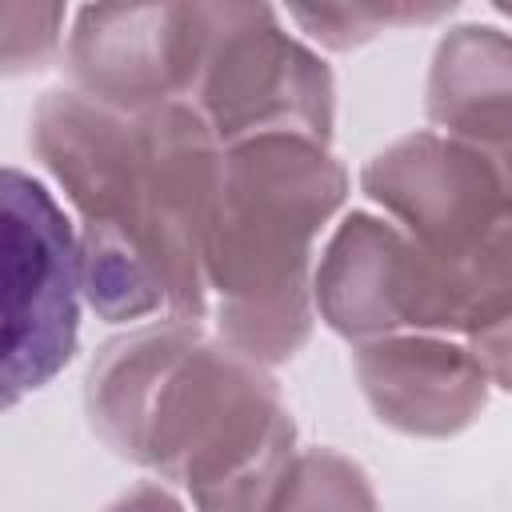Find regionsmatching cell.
<instances>
[{"instance_id":"12","label":"cell","mask_w":512,"mask_h":512,"mask_svg":"<svg viewBox=\"0 0 512 512\" xmlns=\"http://www.w3.org/2000/svg\"><path fill=\"white\" fill-rule=\"evenodd\" d=\"M268 512H380L368 472L336 448H304Z\"/></svg>"},{"instance_id":"4","label":"cell","mask_w":512,"mask_h":512,"mask_svg":"<svg viewBox=\"0 0 512 512\" xmlns=\"http://www.w3.org/2000/svg\"><path fill=\"white\" fill-rule=\"evenodd\" d=\"M184 104L224 148L280 132L328 144L336 84L328 64L284 32L276 8L200 4V52Z\"/></svg>"},{"instance_id":"7","label":"cell","mask_w":512,"mask_h":512,"mask_svg":"<svg viewBox=\"0 0 512 512\" xmlns=\"http://www.w3.org/2000/svg\"><path fill=\"white\" fill-rule=\"evenodd\" d=\"M200 52V4H88L64 64L72 88L120 112L188 100Z\"/></svg>"},{"instance_id":"11","label":"cell","mask_w":512,"mask_h":512,"mask_svg":"<svg viewBox=\"0 0 512 512\" xmlns=\"http://www.w3.org/2000/svg\"><path fill=\"white\" fill-rule=\"evenodd\" d=\"M512 316V220L468 252L436 256L412 240L404 328L476 336Z\"/></svg>"},{"instance_id":"6","label":"cell","mask_w":512,"mask_h":512,"mask_svg":"<svg viewBox=\"0 0 512 512\" xmlns=\"http://www.w3.org/2000/svg\"><path fill=\"white\" fill-rule=\"evenodd\" d=\"M360 188L420 248L456 256L512 220V192L492 160L444 132H408L380 148Z\"/></svg>"},{"instance_id":"13","label":"cell","mask_w":512,"mask_h":512,"mask_svg":"<svg viewBox=\"0 0 512 512\" xmlns=\"http://www.w3.org/2000/svg\"><path fill=\"white\" fill-rule=\"evenodd\" d=\"M452 12H456V4H316V8L296 4V8H288V16L332 52L360 48L388 28L436 24Z\"/></svg>"},{"instance_id":"17","label":"cell","mask_w":512,"mask_h":512,"mask_svg":"<svg viewBox=\"0 0 512 512\" xmlns=\"http://www.w3.org/2000/svg\"><path fill=\"white\" fill-rule=\"evenodd\" d=\"M496 12H500V16H508V20H512V4H496Z\"/></svg>"},{"instance_id":"10","label":"cell","mask_w":512,"mask_h":512,"mask_svg":"<svg viewBox=\"0 0 512 512\" xmlns=\"http://www.w3.org/2000/svg\"><path fill=\"white\" fill-rule=\"evenodd\" d=\"M412 236L372 212H348L320 252L312 300L320 320L344 340L396 336L404 328V280Z\"/></svg>"},{"instance_id":"1","label":"cell","mask_w":512,"mask_h":512,"mask_svg":"<svg viewBox=\"0 0 512 512\" xmlns=\"http://www.w3.org/2000/svg\"><path fill=\"white\" fill-rule=\"evenodd\" d=\"M32 156L80 216L88 308L108 320L212 312L204 256L220 196L224 144L184 104L120 112L76 88H52L28 120Z\"/></svg>"},{"instance_id":"3","label":"cell","mask_w":512,"mask_h":512,"mask_svg":"<svg viewBox=\"0 0 512 512\" xmlns=\"http://www.w3.org/2000/svg\"><path fill=\"white\" fill-rule=\"evenodd\" d=\"M348 196V172L312 136L224 148L204 280L216 336L256 364L292 360L312 336V248Z\"/></svg>"},{"instance_id":"16","label":"cell","mask_w":512,"mask_h":512,"mask_svg":"<svg viewBox=\"0 0 512 512\" xmlns=\"http://www.w3.org/2000/svg\"><path fill=\"white\" fill-rule=\"evenodd\" d=\"M108 512H188L164 484H136L128 496H120Z\"/></svg>"},{"instance_id":"2","label":"cell","mask_w":512,"mask_h":512,"mask_svg":"<svg viewBox=\"0 0 512 512\" xmlns=\"http://www.w3.org/2000/svg\"><path fill=\"white\" fill-rule=\"evenodd\" d=\"M84 412L120 460L184 484L196 512H268L300 456L272 372L200 320L168 316L100 344Z\"/></svg>"},{"instance_id":"14","label":"cell","mask_w":512,"mask_h":512,"mask_svg":"<svg viewBox=\"0 0 512 512\" xmlns=\"http://www.w3.org/2000/svg\"><path fill=\"white\" fill-rule=\"evenodd\" d=\"M64 16L68 12L60 4L8 0L0 8V24H4L0 68H4V76L40 72L44 64H52V56L60 52V40H64Z\"/></svg>"},{"instance_id":"5","label":"cell","mask_w":512,"mask_h":512,"mask_svg":"<svg viewBox=\"0 0 512 512\" xmlns=\"http://www.w3.org/2000/svg\"><path fill=\"white\" fill-rule=\"evenodd\" d=\"M4 404L44 388L72 356L80 340V236L52 192L20 172L4 168Z\"/></svg>"},{"instance_id":"15","label":"cell","mask_w":512,"mask_h":512,"mask_svg":"<svg viewBox=\"0 0 512 512\" xmlns=\"http://www.w3.org/2000/svg\"><path fill=\"white\" fill-rule=\"evenodd\" d=\"M468 348L480 360L484 376L496 388L512 392V316L492 324V328H484V332H476V336H468Z\"/></svg>"},{"instance_id":"9","label":"cell","mask_w":512,"mask_h":512,"mask_svg":"<svg viewBox=\"0 0 512 512\" xmlns=\"http://www.w3.org/2000/svg\"><path fill=\"white\" fill-rule=\"evenodd\" d=\"M424 112L436 132L492 160L512 192V32L492 24L448 28L432 52Z\"/></svg>"},{"instance_id":"8","label":"cell","mask_w":512,"mask_h":512,"mask_svg":"<svg viewBox=\"0 0 512 512\" xmlns=\"http://www.w3.org/2000/svg\"><path fill=\"white\" fill-rule=\"evenodd\" d=\"M352 368L376 420L404 436H456L488 404V376L472 348L432 332L356 344Z\"/></svg>"}]
</instances>
